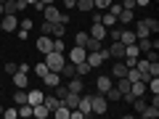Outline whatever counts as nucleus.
<instances>
[{"instance_id": "1", "label": "nucleus", "mask_w": 159, "mask_h": 119, "mask_svg": "<svg viewBox=\"0 0 159 119\" xmlns=\"http://www.w3.org/2000/svg\"><path fill=\"white\" fill-rule=\"evenodd\" d=\"M66 64V56L64 53H58V51H51V53H45V66L51 69V72H58V69Z\"/></svg>"}, {"instance_id": "2", "label": "nucleus", "mask_w": 159, "mask_h": 119, "mask_svg": "<svg viewBox=\"0 0 159 119\" xmlns=\"http://www.w3.org/2000/svg\"><path fill=\"white\" fill-rule=\"evenodd\" d=\"M90 108H93V114H98V117H103V114L109 111V101H106V95H103V93H93Z\"/></svg>"}, {"instance_id": "3", "label": "nucleus", "mask_w": 159, "mask_h": 119, "mask_svg": "<svg viewBox=\"0 0 159 119\" xmlns=\"http://www.w3.org/2000/svg\"><path fill=\"white\" fill-rule=\"evenodd\" d=\"M0 27L6 29V32H16V27H19L16 13H3V16H0Z\"/></svg>"}, {"instance_id": "4", "label": "nucleus", "mask_w": 159, "mask_h": 119, "mask_svg": "<svg viewBox=\"0 0 159 119\" xmlns=\"http://www.w3.org/2000/svg\"><path fill=\"white\" fill-rule=\"evenodd\" d=\"M90 101H93V93H85V95L80 93L77 108H80V111H82V114H85V117H90V114H93V108H90Z\"/></svg>"}, {"instance_id": "5", "label": "nucleus", "mask_w": 159, "mask_h": 119, "mask_svg": "<svg viewBox=\"0 0 159 119\" xmlns=\"http://www.w3.org/2000/svg\"><path fill=\"white\" fill-rule=\"evenodd\" d=\"M37 51L43 53V56L53 51V37H51V34H40V37H37Z\"/></svg>"}, {"instance_id": "6", "label": "nucleus", "mask_w": 159, "mask_h": 119, "mask_svg": "<svg viewBox=\"0 0 159 119\" xmlns=\"http://www.w3.org/2000/svg\"><path fill=\"white\" fill-rule=\"evenodd\" d=\"M66 90L69 93H82V90H85V82H82L80 74H74L72 79H66Z\"/></svg>"}, {"instance_id": "7", "label": "nucleus", "mask_w": 159, "mask_h": 119, "mask_svg": "<svg viewBox=\"0 0 159 119\" xmlns=\"http://www.w3.org/2000/svg\"><path fill=\"white\" fill-rule=\"evenodd\" d=\"M85 56H88V51H85V48L74 45L72 51H69V64H80V61H85Z\"/></svg>"}, {"instance_id": "8", "label": "nucleus", "mask_w": 159, "mask_h": 119, "mask_svg": "<svg viewBox=\"0 0 159 119\" xmlns=\"http://www.w3.org/2000/svg\"><path fill=\"white\" fill-rule=\"evenodd\" d=\"M11 77H13V85H16V87H21V90L29 85V72H21V69H19V72H13Z\"/></svg>"}, {"instance_id": "9", "label": "nucleus", "mask_w": 159, "mask_h": 119, "mask_svg": "<svg viewBox=\"0 0 159 119\" xmlns=\"http://www.w3.org/2000/svg\"><path fill=\"white\" fill-rule=\"evenodd\" d=\"M125 74H127V64L122 58H117L114 66H111V79H119V77H125Z\"/></svg>"}, {"instance_id": "10", "label": "nucleus", "mask_w": 159, "mask_h": 119, "mask_svg": "<svg viewBox=\"0 0 159 119\" xmlns=\"http://www.w3.org/2000/svg\"><path fill=\"white\" fill-rule=\"evenodd\" d=\"M109 56H111V58H125V42H119V40H111Z\"/></svg>"}, {"instance_id": "11", "label": "nucleus", "mask_w": 159, "mask_h": 119, "mask_svg": "<svg viewBox=\"0 0 159 119\" xmlns=\"http://www.w3.org/2000/svg\"><path fill=\"white\" fill-rule=\"evenodd\" d=\"M85 61L90 64V69H98V66H101V64H103V56H101V51H88Z\"/></svg>"}, {"instance_id": "12", "label": "nucleus", "mask_w": 159, "mask_h": 119, "mask_svg": "<svg viewBox=\"0 0 159 119\" xmlns=\"http://www.w3.org/2000/svg\"><path fill=\"white\" fill-rule=\"evenodd\" d=\"M43 82H45V87H51V90H53L56 85H61V74H58V72H51V69H48V74L43 77Z\"/></svg>"}, {"instance_id": "13", "label": "nucleus", "mask_w": 159, "mask_h": 119, "mask_svg": "<svg viewBox=\"0 0 159 119\" xmlns=\"http://www.w3.org/2000/svg\"><path fill=\"white\" fill-rule=\"evenodd\" d=\"M111 85H114V79L109 77V74H101V77L96 79V90H98V93H106Z\"/></svg>"}, {"instance_id": "14", "label": "nucleus", "mask_w": 159, "mask_h": 119, "mask_svg": "<svg viewBox=\"0 0 159 119\" xmlns=\"http://www.w3.org/2000/svg\"><path fill=\"white\" fill-rule=\"evenodd\" d=\"M43 13H45V21H51V24H56L58 19H61V11H58L56 6H45V8H43Z\"/></svg>"}, {"instance_id": "15", "label": "nucleus", "mask_w": 159, "mask_h": 119, "mask_svg": "<svg viewBox=\"0 0 159 119\" xmlns=\"http://www.w3.org/2000/svg\"><path fill=\"white\" fill-rule=\"evenodd\" d=\"M106 32H109V29L103 27L101 21H93V27H90V32H88V34H90V37H96V40H103V37H106Z\"/></svg>"}, {"instance_id": "16", "label": "nucleus", "mask_w": 159, "mask_h": 119, "mask_svg": "<svg viewBox=\"0 0 159 119\" xmlns=\"http://www.w3.org/2000/svg\"><path fill=\"white\" fill-rule=\"evenodd\" d=\"M48 114H51V111H48L45 103H34V106H32V117H37V119H48Z\"/></svg>"}, {"instance_id": "17", "label": "nucleus", "mask_w": 159, "mask_h": 119, "mask_svg": "<svg viewBox=\"0 0 159 119\" xmlns=\"http://www.w3.org/2000/svg\"><path fill=\"white\" fill-rule=\"evenodd\" d=\"M135 32H133V29H122V32H119V42H125V45H133V42H135Z\"/></svg>"}, {"instance_id": "18", "label": "nucleus", "mask_w": 159, "mask_h": 119, "mask_svg": "<svg viewBox=\"0 0 159 119\" xmlns=\"http://www.w3.org/2000/svg\"><path fill=\"white\" fill-rule=\"evenodd\" d=\"M69 111H72V108H69L66 103H58V106L53 108L51 114H53V117H58V119H69Z\"/></svg>"}, {"instance_id": "19", "label": "nucleus", "mask_w": 159, "mask_h": 119, "mask_svg": "<svg viewBox=\"0 0 159 119\" xmlns=\"http://www.w3.org/2000/svg\"><path fill=\"white\" fill-rule=\"evenodd\" d=\"M43 95H45V93L43 90H27V103H43Z\"/></svg>"}, {"instance_id": "20", "label": "nucleus", "mask_w": 159, "mask_h": 119, "mask_svg": "<svg viewBox=\"0 0 159 119\" xmlns=\"http://www.w3.org/2000/svg\"><path fill=\"white\" fill-rule=\"evenodd\" d=\"M43 103L48 106V111H53V108H56L58 103H61V98H56L53 93H48V95H43Z\"/></svg>"}, {"instance_id": "21", "label": "nucleus", "mask_w": 159, "mask_h": 119, "mask_svg": "<svg viewBox=\"0 0 159 119\" xmlns=\"http://www.w3.org/2000/svg\"><path fill=\"white\" fill-rule=\"evenodd\" d=\"M117 21L122 24V27H127V24H133V11H127V8H122V11H119V16H117Z\"/></svg>"}, {"instance_id": "22", "label": "nucleus", "mask_w": 159, "mask_h": 119, "mask_svg": "<svg viewBox=\"0 0 159 119\" xmlns=\"http://www.w3.org/2000/svg\"><path fill=\"white\" fill-rule=\"evenodd\" d=\"M77 101H80V93H66V95L61 98V103H66L69 108H77Z\"/></svg>"}, {"instance_id": "23", "label": "nucleus", "mask_w": 159, "mask_h": 119, "mask_svg": "<svg viewBox=\"0 0 159 119\" xmlns=\"http://www.w3.org/2000/svg\"><path fill=\"white\" fill-rule=\"evenodd\" d=\"M101 24L109 29V27H117L119 21H117V16H114V13H109V11H106V13H101Z\"/></svg>"}, {"instance_id": "24", "label": "nucleus", "mask_w": 159, "mask_h": 119, "mask_svg": "<svg viewBox=\"0 0 159 119\" xmlns=\"http://www.w3.org/2000/svg\"><path fill=\"white\" fill-rule=\"evenodd\" d=\"M58 74H61V79H72L74 74H77L74 72V64H64V66L58 69Z\"/></svg>"}, {"instance_id": "25", "label": "nucleus", "mask_w": 159, "mask_h": 119, "mask_svg": "<svg viewBox=\"0 0 159 119\" xmlns=\"http://www.w3.org/2000/svg\"><path fill=\"white\" fill-rule=\"evenodd\" d=\"M141 117H146V119H157V117H159V106L148 103V106H146V108L141 111Z\"/></svg>"}, {"instance_id": "26", "label": "nucleus", "mask_w": 159, "mask_h": 119, "mask_svg": "<svg viewBox=\"0 0 159 119\" xmlns=\"http://www.w3.org/2000/svg\"><path fill=\"white\" fill-rule=\"evenodd\" d=\"M66 34V24H61V21H56L51 27V37H64Z\"/></svg>"}, {"instance_id": "27", "label": "nucleus", "mask_w": 159, "mask_h": 119, "mask_svg": "<svg viewBox=\"0 0 159 119\" xmlns=\"http://www.w3.org/2000/svg\"><path fill=\"white\" fill-rule=\"evenodd\" d=\"M88 40H90V34H88V32H77V34H74V45L85 48V45H88Z\"/></svg>"}, {"instance_id": "28", "label": "nucleus", "mask_w": 159, "mask_h": 119, "mask_svg": "<svg viewBox=\"0 0 159 119\" xmlns=\"http://www.w3.org/2000/svg\"><path fill=\"white\" fill-rule=\"evenodd\" d=\"M74 72H77L80 77H85V74H90V64H88V61H80V64H74Z\"/></svg>"}, {"instance_id": "29", "label": "nucleus", "mask_w": 159, "mask_h": 119, "mask_svg": "<svg viewBox=\"0 0 159 119\" xmlns=\"http://www.w3.org/2000/svg\"><path fill=\"white\" fill-rule=\"evenodd\" d=\"M114 87H117L119 93H127V90H130V79H127V77H119V79H117V85H114Z\"/></svg>"}, {"instance_id": "30", "label": "nucleus", "mask_w": 159, "mask_h": 119, "mask_svg": "<svg viewBox=\"0 0 159 119\" xmlns=\"http://www.w3.org/2000/svg\"><path fill=\"white\" fill-rule=\"evenodd\" d=\"M101 48H103V40L90 37V40H88V45H85V51H101Z\"/></svg>"}, {"instance_id": "31", "label": "nucleus", "mask_w": 159, "mask_h": 119, "mask_svg": "<svg viewBox=\"0 0 159 119\" xmlns=\"http://www.w3.org/2000/svg\"><path fill=\"white\" fill-rule=\"evenodd\" d=\"M19 117H21V119L32 117V103H21V106H19Z\"/></svg>"}, {"instance_id": "32", "label": "nucleus", "mask_w": 159, "mask_h": 119, "mask_svg": "<svg viewBox=\"0 0 159 119\" xmlns=\"http://www.w3.org/2000/svg\"><path fill=\"white\" fill-rule=\"evenodd\" d=\"M13 101H16V106H21V103H27V93H24L21 87H19V90L13 93Z\"/></svg>"}, {"instance_id": "33", "label": "nucleus", "mask_w": 159, "mask_h": 119, "mask_svg": "<svg viewBox=\"0 0 159 119\" xmlns=\"http://www.w3.org/2000/svg\"><path fill=\"white\" fill-rule=\"evenodd\" d=\"M32 69H34V74H37L40 79H43V77H45V74H48V66H45V61H40L37 66H32Z\"/></svg>"}, {"instance_id": "34", "label": "nucleus", "mask_w": 159, "mask_h": 119, "mask_svg": "<svg viewBox=\"0 0 159 119\" xmlns=\"http://www.w3.org/2000/svg\"><path fill=\"white\" fill-rule=\"evenodd\" d=\"M109 6H111V0H93V8L96 11H106Z\"/></svg>"}, {"instance_id": "35", "label": "nucleus", "mask_w": 159, "mask_h": 119, "mask_svg": "<svg viewBox=\"0 0 159 119\" xmlns=\"http://www.w3.org/2000/svg\"><path fill=\"white\" fill-rule=\"evenodd\" d=\"M80 11H93V0H77Z\"/></svg>"}, {"instance_id": "36", "label": "nucleus", "mask_w": 159, "mask_h": 119, "mask_svg": "<svg viewBox=\"0 0 159 119\" xmlns=\"http://www.w3.org/2000/svg\"><path fill=\"white\" fill-rule=\"evenodd\" d=\"M53 51H58V53L66 51V45H64V40H61V37H53Z\"/></svg>"}, {"instance_id": "37", "label": "nucleus", "mask_w": 159, "mask_h": 119, "mask_svg": "<svg viewBox=\"0 0 159 119\" xmlns=\"http://www.w3.org/2000/svg\"><path fill=\"white\" fill-rule=\"evenodd\" d=\"M3 114H6V119H16L19 117V106L16 108H3Z\"/></svg>"}, {"instance_id": "38", "label": "nucleus", "mask_w": 159, "mask_h": 119, "mask_svg": "<svg viewBox=\"0 0 159 119\" xmlns=\"http://www.w3.org/2000/svg\"><path fill=\"white\" fill-rule=\"evenodd\" d=\"M106 11H109V13H114V16H119V11H122V6H119V3H114V0H111V6H109Z\"/></svg>"}, {"instance_id": "39", "label": "nucleus", "mask_w": 159, "mask_h": 119, "mask_svg": "<svg viewBox=\"0 0 159 119\" xmlns=\"http://www.w3.org/2000/svg\"><path fill=\"white\" fill-rule=\"evenodd\" d=\"M3 69H6V74H8V77H11L13 72H19V64H11V61H8V64H6V66H3Z\"/></svg>"}, {"instance_id": "40", "label": "nucleus", "mask_w": 159, "mask_h": 119, "mask_svg": "<svg viewBox=\"0 0 159 119\" xmlns=\"http://www.w3.org/2000/svg\"><path fill=\"white\" fill-rule=\"evenodd\" d=\"M122 8H127V11H133V8H138V6H135V0H122Z\"/></svg>"}, {"instance_id": "41", "label": "nucleus", "mask_w": 159, "mask_h": 119, "mask_svg": "<svg viewBox=\"0 0 159 119\" xmlns=\"http://www.w3.org/2000/svg\"><path fill=\"white\" fill-rule=\"evenodd\" d=\"M19 27H24V29H32L34 24H32V19H24V21H19Z\"/></svg>"}, {"instance_id": "42", "label": "nucleus", "mask_w": 159, "mask_h": 119, "mask_svg": "<svg viewBox=\"0 0 159 119\" xmlns=\"http://www.w3.org/2000/svg\"><path fill=\"white\" fill-rule=\"evenodd\" d=\"M16 34H19V40H27V37H29V29H24V27H21Z\"/></svg>"}, {"instance_id": "43", "label": "nucleus", "mask_w": 159, "mask_h": 119, "mask_svg": "<svg viewBox=\"0 0 159 119\" xmlns=\"http://www.w3.org/2000/svg\"><path fill=\"white\" fill-rule=\"evenodd\" d=\"M51 27H53L51 21H45V24H43V34H51Z\"/></svg>"}, {"instance_id": "44", "label": "nucleus", "mask_w": 159, "mask_h": 119, "mask_svg": "<svg viewBox=\"0 0 159 119\" xmlns=\"http://www.w3.org/2000/svg\"><path fill=\"white\" fill-rule=\"evenodd\" d=\"M64 6L66 8H77V0H64Z\"/></svg>"}, {"instance_id": "45", "label": "nucleus", "mask_w": 159, "mask_h": 119, "mask_svg": "<svg viewBox=\"0 0 159 119\" xmlns=\"http://www.w3.org/2000/svg\"><path fill=\"white\" fill-rule=\"evenodd\" d=\"M135 6H151V0H135Z\"/></svg>"}, {"instance_id": "46", "label": "nucleus", "mask_w": 159, "mask_h": 119, "mask_svg": "<svg viewBox=\"0 0 159 119\" xmlns=\"http://www.w3.org/2000/svg\"><path fill=\"white\" fill-rule=\"evenodd\" d=\"M27 3L29 6H37V3H43V0H27Z\"/></svg>"}, {"instance_id": "47", "label": "nucleus", "mask_w": 159, "mask_h": 119, "mask_svg": "<svg viewBox=\"0 0 159 119\" xmlns=\"http://www.w3.org/2000/svg\"><path fill=\"white\" fill-rule=\"evenodd\" d=\"M43 3H45V6H53V3H56V0H43Z\"/></svg>"}, {"instance_id": "48", "label": "nucleus", "mask_w": 159, "mask_h": 119, "mask_svg": "<svg viewBox=\"0 0 159 119\" xmlns=\"http://www.w3.org/2000/svg\"><path fill=\"white\" fill-rule=\"evenodd\" d=\"M0 16H3V3H0Z\"/></svg>"}, {"instance_id": "49", "label": "nucleus", "mask_w": 159, "mask_h": 119, "mask_svg": "<svg viewBox=\"0 0 159 119\" xmlns=\"http://www.w3.org/2000/svg\"><path fill=\"white\" fill-rule=\"evenodd\" d=\"M0 117H3V106H0Z\"/></svg>"}, {"instance_id": "50", "label": "nucleus", "mask_w": 159, "mask_h": 119, "mask_svg": "<svg viewBox=\"0 0 159 119\" xmlns=\"http://www.w3.org/2000/svg\"><path fill=\"white\" fill-rule=\"evenodd\" d=\"M114 3H122V0H114Z\"/></svg>"}]
</instances>
